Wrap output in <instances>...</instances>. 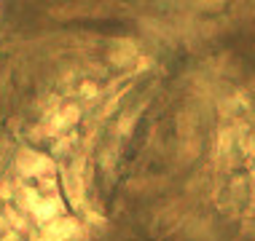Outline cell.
Listing matches in <instances>:
<instances>
[{
    "label": "cell",
    "instance_id": "6da1fadb",
    "mask_svg": "<svg viewBox=\"0 0 255 241\" xmlns=\"http://www.w3.org/2000/svg\"><path fill=\"white\" fill-rule=\"evenodd\" d=\"M19 169H22V174H49L54 169V163L46 156L35 153V150H24L19 156Z\"/></svg>",
    "mask_w": 255,
    "mask_h": 241
},
{
    "label": "cell",
    "instance_id": "7a4b0ae2",
    "mask_svg": "<svg viewBox=\"0 0 255 241\" xmlns=\"http://www.w3.org/2000/svg\"><path fill=\"white\" fill-rule=\"evenodd\" d=\"M78 236V223H75L73 217H65V220H57V223H51L49 228L43 233V241H73Z\"/></svg>",
    "mask_w": 255,
    "mask_h": 241
},
{
    "label": "cell",
    "instance_id": "3957f363",
    "mask_svg": "<svg viewBox=\"0 0 255 241\" xmlns=\"http://www.w3.org/2000/svg\"><path fill=\"white\" fill-rule=\"evenodd\" d=\"M75 121H78V110H75V107H59L57 113L49 118V132L51 134L65 132V129H70Z\"/></svg>",
    "mask_w": 255,
    "mask_h": 241
},
{
    "label": "cell",
    "instance_id": "277c9868",
    "mask_svg": "<svg viewBox=\"0 0 255 241\" xmlns=\"http://www.w3.org/2000/svg\"><path fill=\"white\" fill-rule=\"evenodd\" d=\"M134 54H137V48L132 43H124V46H119V51L113 54V62L119 67H124V65H129V62L134 59Z\"/></svg>",
    "mask_w": 255,
    "mask_h": 241
},
{
    "label": "cell",
    "instance_id": "5b68a950",
    "mask_svg": "<svg viewBox=\"0 0 255 241\" xmlns=\"http://www.w3.org/2000/svg\"><path fill=\"white\" fill-rule=\"evenodd\" d=\"M242 148H245V153H247V156H255V134H250V137H247Z\"/></svg>",
    "mask_w": 255,
    "mask_h": 241
}]
</instances>
